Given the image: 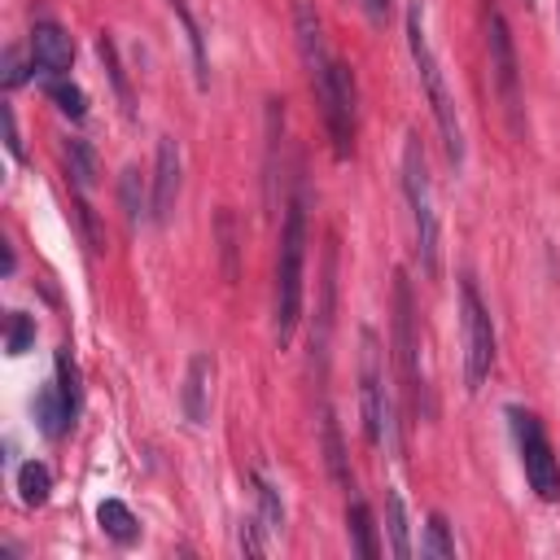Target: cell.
<instances>
[{"label": "cell", "instance_id": "cell-32", "mask_svg": "<svg viewBox=\"0 0 560 560\" xmlns=\"http://www.w3.org/2000/svg\"><path fill=\"white\" fill-rule=\"evenodd\" d=\"M22 79H26V70H22V61H18V52L9 48V52H4V88H18Z\"/></svg>", "mask_w": 560, "mask_h": 560}, {"label": "cell", "instance_id": "cell-29", "mask_svg": "<svg viewBox=\"0 0 560 560\" xmlns=\"http://www.w3.org/2000/svg\"><path fill=\"white\" fill-rule=\"evenodd\" d=\"M219 249H223V267H228V276H236V223H232L228 210L219 214Z\"/></svg>", "mask_w": 560, "mask_h": 560}, {"label": "cell", "instance_id": "cell-31", "mask_svg": "<svg viewBox=\"0 0 560 560\" xmlns=\"http://www.w3.org/2000/svg\"><path fill=\"white\" fill-rule=\"evenodd\" d=\"M0 122H4V149L13 162H22V136H18V118H13V105H0Z\"/></svg>", "mask_w": 560, "mask_h": 560}, {"label": "cell", "instance_id": "cell-24", "mask_svg": "<svg viewBox=\"0 0 560 560\" xmlns=\"http://www.w3.org/2000/svg\"><path fill=\"white\" fill-rule=\"evenodd\" d=\"M96 52H101V61H105V70H109V79H114L118 101L131 109V88H127V74H122V66H118V48H114V35H109V31L96 35Z\"/></svg>", "mask_w": 560, "mask_h": 560}, {"label": "cell", "instance_id": "cell-11", "mask_svg": "<svg viewBox=\"0 0 560 560\" xmlns=\"http://www.w3.org/2000/svg\"><path fill=\"white\" fill-rule=\"evenodd\" d=\"M179 175H184V158H179V144L171 136L158 140V158H153V219L162 223L171 210H175V197H179Z\"/></svg>", "mask_w": 560, "mask_h": 560}, {"label": "cell", "instance_id": "cell-1", "mask_svg": "<svg viewBox=\"0 0 560 560\" xmlns=\"http://www.w3.org/2000/svg\"><path fill=\"white\" fill-rule=\"evenodd\" d=\"M302 262H306V197L298 192L284 206L280 223V254H276V293H271V315H276V341L289 346L298 315H302Z\"/></svg>", "mask_w": 560, "mask_h": 560}, {"label": "cell", "instance_id": "cell-6", "mask_svg": "<svg viewBox=\"0 0 560 560\" xmlns=\"http://www.w3.org/2000/svg\"><path fill=\"white\" fill-rule=\"evenodd\" d=\"M311 88H315V101L324 109L337 158H350V149H354V74H350V66L332 57V66L311 79Z\"/></svg>", "mask_w": 560, "mask_h": 560}, {"label": "cell", "instance_id": "cell-9", "mask_svg": "<svg viewBox=\"0 0 560 560\" xmlns=\"http://www.w3.org/2000/svg\"><path fill=\"white\" fill-rule=\"evenodd\" d=\"M394 350H398V368H402V385L411 389V402L420 407L424 398V372H420V337H416V302H411V284L398 271L394 276Z\"/></svg>", "mask_w": 560, "mask_h": 560}, {"label": "cell", "instance_id": "cell-7", "mask_svg": "<svg viewBox=\"0 0 560 560\" xmlns=\"http://www.w3.org/2000/svg\"><path fill=\"white\" fill-rule=\"evenodd\" d=\"M459 332H464V381L468 389H481V381L494 368V324L472 280L459 284Z\"/></svg>", "mask_w": 560, "mask_h": 560}, {"label": "cell", "instance_id": "cell-22", "mask_svg": "<svg viewBox=\"0 0 560 560\" xmlns=\"http://www.w3.org/2000/svg\"><path fill=\"white\" fill-rule=\"evenodd\" d=\"M44 88H48V96L57 101V109H61V114H70V118H83V114H88V96H83V88H79V83H70L66 74L48 79Z\"/></svg>", "mask_w": 560, "mask_h": 560}, {"label": "cell", "instance_id": "cell-27", "mask_svg": "<svg viewBox=\"0 0 560 560\" xmlns=\"http://www.w3.org/2000/svg\"><path fill=\"white\" fill-rule=\"evenodd\" d=\"M31 341H35V319H31V315H22V311H13V315H9V332H4L9 354H26V350H31Z\"/></svg>", "mask_w": 560, "mask_h": 560}, {"label": "cell", "instance_id": "cell-5", "mask_svg": "<svg viewBox=\"0 0 560 560\" xmlns=\"http://www.w3.org/2000/svg\"><path fill=\"white\" fill-rule=\"evenodd\" d=\"M508 420H512V433H516V451H521V468H525V481L538 499H556L560 494V459L538 424L534 411L525 407H508Z\"/></svg>", "mask_w": 560, "mask_h": 560}, {"label": "cell", "instance_id": "cell-17", "mask_svg": "<svg viewBox=\"0 0 560 560\" xmlns=\"http://www.w3.org/2000/svg\"><path fill=\"white\" fill-rule=\"evenodd\" d=\"M18 494H22L26 508H44L48 494H52V472H48L39 459H26V464L18 468Z\"/></svg>", "mask_w": 560, "mask_h": 560}, {"label": "cell", "instance_id": "cell-18", "mask_svg": "<svg viewBox=\"0 0 560 560\" xmlns=\"http://www.w3.org/2000/svg\"><path fill=\"white\" fill-rule=\"evenodd\" d=\"M385 529H389V551L398 560H407L411 556V525H407V508H402L398 490L385 494Z\"/></svg>", "mask_w": 560, "mask_h": 560}, {"label": "cell", "instance_id": "cell-20", "mask_svg": "<svg viewBox=\"0 0 560 560\" xmlns=\"http://www.w3.org/2000/svg\"><path fill=\"white\" fill-rule=\"evenodd\" d=\"M66 171H70L79 192H92V184H96V153H92L88 140H79V136L66 140Z\"/></svg>", "mask_w": 560, "mask_h": 560}, {"label": "cell", "instance_id": "cell-3", "mask_svg": "<svg viewBox=\"0 0 560 560\" xmlns=\"http://www.w3.org/2000/svg\"><path fill=\"white\" fill-rule=\"evenodd\" d=\"M359 407H363V429L372 438V446H385L389 455L402 451L398 438V420H394V398L385 385V363H381V341L372 328H363L359 337Z\"/></svg>", "mask_w": 560, "mask_h": 560}, {"label": "cell", "instance_id": "cell-12", "mask_svg": "<svg viewBox=\"0 0 560 560\" xmlns=\"http://www.w3.org/2000/svg\"><path fill=\"white\" fill-rule=\"evenodd\" d=\"M210 394H214V359L210 354H192L188 372H184V389H179V407L188 416V424H206L210 420Z\"/></svg>", "mask_w": 560, "mask_h": 560}, {"label": "cell", "instance_id": "cell-19", "mask_svg": "<svg viewBox=\"0 0 560 560\" xmlns=\"http://www.w3.org/2000/svg\"><path fill=\"white\" fill-rule=\"evenodd\" d=\"M346 529H350V547L363 556V560H372L381 547H376V529H372V512H368V503L363 499H354L350 508H346Z\"/></svg>", "mask_w": 560, "mask_h": 560}, {"label": "cell", "instance_id": "cell-25", "mask_svg": "<svg viewBox=\"0 0 560 560\" xmlns=\"http://www.w3.org/2000/svg\"><path fill=\"white\" fill-rule=\"evenodd\" d=\"M254 481V490H258V516H262V525L276 534V529H284V508H280V499H276V486L267 481V477H249Z\"/></svg>", "mask_w": 560, "mask_h": 560}, {"label": "cell", "instance_id": "cell-21", "mask_svg": "<svg viewBox=\"0 0 560 560\" xmlns=\"http://www.w3.org/2000/svg\"><path fill=\"white\" fill-rule=\"evenodd\" d=\"M96 521H101V529H105L114 542H136V534H140V525H136L131 508H127V503H118V499H105V503L96 508Z\"/></svg>", "mask_w": 560, "mask_h": 560}, {"label": "cell", "instance_id": "cell-4", "mask_svg": "<svg viewBox=\"0 0 560 560\" xmlns=\"http://www.w3.org/2000/svg\"><path fill=\"white\" fill-rule=\"evenodd\" d=\"M402 192H407V206H411V228H416V254H420V267L424 276L433 280L438 276V210H433V184H429V166H424V149H420V136H407L402 144Z\"/></svg>", "mask_w": 560, "mask_h": 560}, {"label": "cell", "instance_id": "cell-8", "mask_svg": "<svg viewBox=\"0 0 560 560\" xmlns=\"http://www.w3.org/2000/svg\"><path fill=\"white\" fill-rule=\"evenodd\" d=\"M486 48H490V74L494 88L503 96V109L512 118V127H521V70H516V48H512V31L499 13V4H486Z\"/></svg>", "mask_w": 560, "mask_h": 560}, {"label": "cell", "instance_id": "cell-13", "mask_svg": "<svg viewBox=\"0 0 560 560\" xmlns=\"http://www.w3.org/2000/svg\"><path fill=\"white\" fill-rule=\"evenodd\" d=\"M293 31H298V48H302V61H306V74H324L332 66L328 57V44H324V22L315 13L311 0H293Z\"/></svg>", "mask_w": 560, "mask_h": 560}, {"label": "cell", "instance_id": "cell-28", "mask_svg": "<svg viewBox=\"0 0 560 560\" xmlns=\"http://www.w3.org/2000/svg\"><path fill=\"white\" fill-rule=\"evenodd\" d=\"M57 389H61L70 416H79V376H74V363L66 350H57Z\"/></svg>", "mask_w": 560, "mask_h": 560}, {"label": "cell", "instance_id": "cell-14", "mask_svg": "<svg viewBox=\"0 0 560 560\" xmlns=\"http://www.w3.org/2000/svg\"><path fill=\"white\" fill-rule=\"evenodd\" d=\"M166 9H171V18L179 22V31H184V39L192 48V79H197V88H206L210 83V61H206V39H201V26H197L188 0H166Z\"/></svg>", "mask_w": 560, "mask_h": 560}, {"label": "cell", "instance_id": "cell-16", "mask_svg": "<svg viewBox=\"0 0 560 560\" xmlns=\"http://www.w3.org/2000/svg\"><path fill=\"white\" fill-rule=\"evenodd\" d=\"M324 459H328V472L341 490H354V477H350V464H346V446H341V429L332 420V411H324Z\"/></svg>", "mask_w": 560, "mask_h": 560}, {"label": "cell", "instance_id": "cell-30", "mask_svg": "<svg viewBox=\"0 0 560 560\" xmlns=\"http://www.w3.org/2000/svg\"><path fill=\"white\" fill-rule=\"evenodd\" d=\"M258 529H267L258 516H245V521H241V551H245V556H262V551H267V542H262Z\"/></svg>", "mask_w": 560, "mask_h": 560}, {"label": "cell", "instance_id": "cell-2", "mask_svg": "<svg viewBox=\"0 0 560 560\" xmlns=\"http://www.w3.org/2000/svg\"><path fill=\"white\" fill-rule=\"evenodd\" d=\"M407 48H411L416 74H420V83H424V96H429V105H433V118H438L446 158H451V166L459 171V166H464V127H459L455 96L446 92L442 66H438L433 44H429V31H424V0H411V4H407Z\"/></svg>", "mask_w": 560, "mask_h": 560}, {"label": "cell", "instance_id": "cell-15", "mask_svg": "<svg viewBox=\"0 0 560 560\" xmlns=\"http://www.w3.org/2000/svg\"><path fill=\"white\" fill-rule=\"evenodd\" d=\"M35 420H39V433L44 438H61L74 424V416H70V407H66V398H61L57 385H44L35 394Z\"/></svg>", "mask_w": 560, "mask_h": 560}, {"label": "cell", "instance_id": "cell-33", "mask_svg": "<svg viewBox=\"0 0 560 560\" xmlns=\"http://www.w3.org/2000/svg\"><path fill=\"white\" fill-rule=\"evenodd\" d=\"M363 4H368L372 13H381V9H385V0H363Z\"/></svg>", "mask_w": 560, "mask_h": 560}, {"label": "cell", "instance_id": "cell-10", "mask_svg": "<svg viewBox=\"0 0 560 560\" xmlns=\"http://www.w3.org/2000/svg\"><path fill=\"white\" fill-rule=\"evenodd\" d=\"M70 61H74V39L57 22H35V31H31V66L44 79H57V74L70 70Z\"/></svg>", "mask_w": 560, "mask_h": 560}, {"label": "cell", "instance_id": "cell-26", "mask_svg": "<svg viewBox=\"0 0 560 560\" xmlns=\"http://www.w3.org/2000/svg\"><path fill=\"white\" fill-rule=\"evenodd\" d=\"M424 556H433V560H446V556H455V538H451V525H446V516H429V525H424V547H420Z\"/></svg>", "mask_w": 560, "mask_h": 560}, {"label": "cell", "instance_id": "cell-34", "mask_svg": "<svg viewBox=\"0 0 560 560\" xmlns=\"http://www.w3.org/2000/svg\"><path fill=\"white\" fill-rule=\"evenodd\" d=\"M556 22H560V4H556Z\"/></svg>", "mask_w": 560, "mask_h": 560}, {"label": "cell", "instance_id": "cell-23", "mask_svg": "<svg viewBox=\"0 0 560 560\" xmlns=\"http://www.w3.org/2000/svg\"><path fill=\"white\" fill-rule=\"evenodd\" d=\"M118 197H122V214H127V223H140V219H144V179H140L136 166L122 171V179H118Z\"/></svg>", "mask_w": 560, "mask_h": 560}]
</instances>
